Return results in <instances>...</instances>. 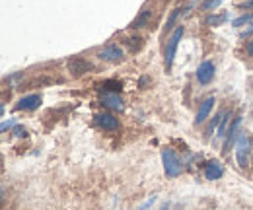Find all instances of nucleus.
Listing matches in <instances>:
<instances>
[{"instance_id": "f257e3e1", "label": "nucleus", "mask_w": 253, "mask_h": 210, "mask_svg": "<svg viewBox=\"0 0 253 210\" xmlns=\"http://www.w3.org/2000/svg\"><path fill=\"white\" fill-rule=\"evenodd\" d=\"M183 33H185V28L179 24L175 30L171 31V35L168 37V41H166V45H164V64H166V68H171L173 59H175L177 45H179V41H181Z\"/></svg>"}, {"instance_id": "f03ea898", "label": "nucleus", "mask_w": 253, "mask_h": 210, "mask_svg": "<svg viewBox=\"0 0 253 210\" xmlns=\"http://www.w3.org/2000/svg\"><path fill=\"white\" fill-rule=\"evenodd\" d=\"M162 164H164V171L168 177H177L183 171V164L177 158V154L171 148H164L162 150Z\"/></svg>"}, {"instance_id": "7ed1b4c3", "label": "nucleus", "mask_w": 253, "mask_h": 210, "mask_svg": "<svg viewBox=\"0 0 253 210\" xmlns=\"http://www.w3.org/2000/svg\"><path fill=\"white\" fill-rule=\"evenodd\" d=\"M66 68H68V72H70L74 78H78V76L86 74L92 66H90V62H88V60H84L82 57H72V59L66 62Z\"/></svg>"}, {"instance_id": "20e7f679", "label": "nucleus", "mask_w": 253, "mask_h": 210, "mask_svg": "<svg viewBox=\"0 0 253 210\" xmlns=\"http://www.w3.org/2000/svg\"><path fill=\"white\" fill-rule=\"evenodd\" d=\"M97 57L105 62H121L123 60V49L119 45H109L97 53Z\"/></svg>"}, {"instance_id": "39448f33", "label": "nucleus", "mask_w": 253, "mask_h": 210, "mask_svg": "<svg viewBox=\"0 0 253 210\" xmlns=\"http://www.w3.org/2000/svg\"><path fill=\"white\" fill-rule=\"evenodd\" d=\"M212 78H214V64L211 60L201 62L197 68V80L201 84H209V82H212Z\"/></svg>"}, {"instance_id": "423d86ee", "label": "nucleus", "mask_w": 253, "mask_h": 210, "mask_svg": "<svg viewBox=\"0 0 253 210\" xmlns=\"http://www.w3.org/2000/svg\"><path fill=\"white\" fill-rule=\"evenodd\" d=\"M41 105V95H37V93H32V95H26V97H22L18 103H16V111H33V109H37Z\"/></svg>"}, {"instance_id": "0eeeda50", "label": "nucleus", "mask_w": 253, "mask_h": 210, "mask_svg": "<svg viewBox=\"0 0 253 210\" xmlns=\"http://www.w3.org/2000/svg\"><path fill=\"white\" fill-rule=\"evenodd\" d=\"M248 152H250V140L248 136H240L238 140V146H236V160H238V166L246 168L248 166Z\"/></svg>"}, {"instance_id": "6e6552de", "label": "nucleus", "mask_w": 253, "mask_h": 210, "mask_svg": "<svg viewBox=\"0 0 253 210\" xmlns=\"http://www.w3.org/2000/svg\"><path fill=\"white\" fill-rule=\"evenodd\" d=\"M95 123L103 130H117L119 128V121L115 119L111 113H97L95 115Z\"/></svg>"}, {"instance_id": "1a4fd4ad", "label": "nucleus", "mask_w": 253, "mask_h": 210, "mask_svg": "<svg viewBox=\"0 0 253 210\" xmlns=\"http://www.w3.org/2000/svg\"><path fill=\"white\" fill-rule=\"evenodd\" d=\"M101 103L107 107V109H113V111H121L125 105H123V99L119 93L111 91V93H103L101 95Z\"/></svg>"}, {"instance_id": "9d476101", "label": "nucleus", "mask_w": 253, "mask_h": 210, "mask_svg": "<svg viewBox=\"0 0 253 210\" xmlns=\"http://www.w3.org/2000/svg\"><path fill=\"white\" fill-rule=\"evenodd\" d=\"M212 105H214V97H207V99H203V103L199 105L197 115H195V125L205 123V119L209 117V113L212 111Z\"/></svg>"}, {"instance_id": "9b49d317", "label": "nucleus", "mask_w": 253, "mask_h": 210, "mask_svg": "<svg viewBox=\"0 0 253 210\" xmlns=\"http://www.w3.org/2000/svg\"><path fill=\"white\" fill-rule=\"evenodd\" d=\"M222 175H224V168H222L220 162H209L207 166H205V177L209 181H216L220 179Z\"/></svg>"}, {"instance_id": "f8f14e48", "label": "nucleus", "mask_w": 253, "mask_h": 210, "mask_svg": "<svg viewBox=\"0 0 253 210\" xmlns=\"http://www.w3.org/2000/svg\"><path fill=\"white\" fill-rule=\"evenodd\" d=\"M150 18H152V12L150 10H142L134 20H132V24H130V28L132 30H140V28H146L148 24H150Z\"/></svg>"}, {"instance_id": "ddd939ff", "label": "nucleus", "mask_w": 253, "mask_h": 210, "mask_svg": "<svg viewBox=\"0 0 253 210\" xmlns=\"http://www.w3.org/2000/svg\"><path fill=\"white\" fill-rule=\"evenodd\" d=\"M183 14H187V12H183V8H175V10L171 12V16L168 18V22H166V30H171V28H173V24L177 22V18H179V16H183Z\"/></svg>"}, {"instance_id": "4468645a", "label": "nucleus", "mask_w": 253, "mask_h": 210, "mask_svg": "<svg viewBox=\"0 0 253 210\" xmlns=\"http://www.w3.org/2000/svg\"><path fill=\"white\" fill-rule=\"evenodd\" d=\"M125 43L128 45V49H130V51H138V49L142 47V39H140L138 35H134V37H126Z\"/></svg>"}, {"instance_id": "2eb2a0df", "label": "nucleus", "mask_w": 253, "mask_h": 210, "mask_svg": "<svg viewBox=\"0 0 253 210\" xmlns=\"http://www.w3.org/2000/svg\"><path fill=\"white\" fill-rule=\"evenodd\" d=\"M226 20H228V16H226V14H220V16H209V18L205 20V24H209V26H214V28H216V26H222Z\"/></svg>"}, {"instance_id": "dca6fc26", "label": "nucleus", "mask_w": 253, "mask_h": 210, "mask_svg": "<svg viewBox=\"0 0 253 210\" xmlns=\"http://www.w3.org/2000/svg\"><path fill=\"white\" fill-rule=\"evenodd\" d=\"M253 20V14H246V16H240V18H236L234 20V28H242V26H246L248 22H252Z\"/></svg>"}, {"instance_id": "f3484780", "label": "nucleus", "mask_w": 253, "mask_h": 210, "mask_svg": "<svg viewBox=\"0 0 253 210\" xmlns=\"http://www.w3.org/2000/svg\"><path fill=\"white\" fill-rule=\"evenodd\" d=\"M222 0H207L205 4H203V10H212V8H216V6H220Z\"/></svg>"}, {"instance_id": "a211bd4d", "label": "nucleus", "mask_w": 253, "mask_h": 210, "mask_svg": "<svg viewBox=\"0 0 253 210\" xmlns=\"http://www.w3.org/2000/svg\"><path fill=\"white\" fill-rule=\"evenodd\" d=\"M240 8H246V10H253V0H244V2H238Z\"/></svg>"}, {"instance_id": "6ab92c4d", "label": "nucleus", "mask_w": 253, "mask_h": 210, "mask_svg": "<svg viewBox=\"0 0 253 210\" xmlns=\"http://www.w3.org/2000/svg\"><path fill=\"white\" fill-rule=\"evenodd\" d=\"M14 134H16V136H26V134H28V130H26L24 126H16V130H14Z\"/></svg>"}, {"instance_id": "aec40b11", "label": "nucleus", "mask_w": 253, "mask_h": 210, "mask_svg": "<svg viewBox=\"0 0 253 210\" xmlns=\"http://www.w3.org/2000/svg\"><path fill=\"white\" fill-rule=\"evenodd\" d=\"M14 125H16V121L14 119L4 121V123H2V130H8V128H10V126H14Z\"/></svg>"}, {"instance_id": "412c9836", "label": "nucleus", "mask_w": 253, "mask_h": 210, "mask_svg": "<svg viewBox=\"0 0 253 210\" xmlns=\"http://www.w3.org/2000/svg\"><path fill=\"white\" fill-rule=\"evenodd\" d=\"M246 49H248V55L253 57V39L252 41H248V47H246Z\"/></svg>"}, {"instance_id": "4be33fe9", "label": "nucleus", "mask_w": 253, "mask_h": 210, "mask_svg": "<svg viewBox=\"0 0 253 210\" xmlns=\"http://www.w3.org/2000/svg\"><path fill=\"white\" fill-rule=\"evenodd\" d=\"M252 31H253V26H252V28H248V30L244 31V35H250V33H252Z\"/></svg>"}]
</instances>
